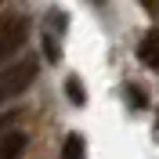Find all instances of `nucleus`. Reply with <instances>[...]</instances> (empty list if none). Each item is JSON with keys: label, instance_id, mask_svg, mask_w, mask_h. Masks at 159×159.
<instances>
[{"label": "nucleus", "instance_id": "f257e3e1", "mask_svg": "<svg viewBox=\"0 0 159 159\" xmlns=\"http://www.w3.org/2000/svg\"><path fill=\"white\" fill-rule=\"evenodd\" d=\"M33 80H36V58H22L18 65L4 69V72H0V105L11 101L15 94H22Z\"/></svg>", "mask_w": 159, "mask_h": 159}, {"label": "nucleus", "instance_id": "f03ea898", "mask_svg": "<svg viewBox=\"0 0 159 159\" xmlns=\"http://www.w3.org/2000/svg\"><path fill=\"white\" fill-rule=\"evenodd\" d=\"M29 36V22L22 15H0V61L11 58Z\"/></svg>", "mask_w": 159, "mask_h": 159}, {"label": "nucleus", "instance_id": "7ed1b4c3", "mask_svg": "<svg viewBox=\"0 0 159 159\" xmlns=\"http://www.w3.org/2000/svg\"><path fill=\"white\" fill-rule=\"evenodd\" d=\"M22 152H25V134H22V130L0 134V159H18Z\"/></svg>", "mask_w": 159, "mask_h": 159}, {"label": "nucleus", "instance_id": "20e7f679", "mask_svg": "<svg viewBox=\"0 0 159 159\" xmlns=\"http://www.w3.org/2000/svg\"><path fill=\"white\" fill-rule=\"evenodd\" d=\"M156 43H159V33L148 29V36L141 40V61H145L148 69H156Z\"/></svg>", "mask_w": 159, "mask_h": 159}, {"label": "nucleus", "instance_id": "39448f33", "mask_svg": "<svg viewBox=\"0 0 159 159\" xmlns=\"http://www.w3.org/2000/svg\"><path fill=\"white\" fill-rule=\"evenodd\" d=\"M83 156H87L83 138H80V134H69V138H65V148H61V159H83Z\"/></svg>", "mask_w": 159, "mask_h": 159}, {"label": "nucleus", "instance_id": "423d86ee", "mask_svg": "<svg viewBox=\"0 0 159 159\" xmlns=\"http://www.w3.org/2000/svg\"><path fill=\"white\" fill-rule=\"evenodd\" d=\"M15 119H18V112H4V116H0V134H7V130L15 127Z\"/></svg>", "mask_w": 159, "mask_h": 159}]
</instances>
